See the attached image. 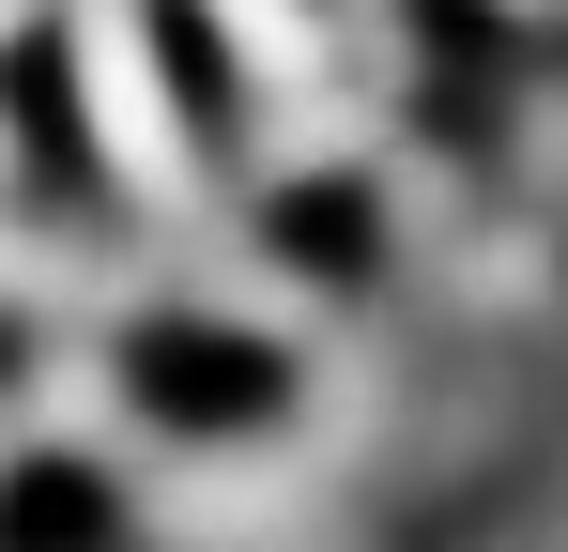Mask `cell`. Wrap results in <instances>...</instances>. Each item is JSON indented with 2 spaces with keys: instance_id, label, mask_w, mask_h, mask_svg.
<instances>
[{
  "instance_id": "cell-1",
  "label": "cell",
  "mask_w": 568,
  "mask_h": 552,
  "mask_svg": "<svg viewBox=\"0 0 568 552\" xmlns=\"http://www.w3.org/2000/svg\"><path fill=\"white\" fill-rule=\"evenodd\" d=\"M108 399L154 430V446H277L307 415V354L246 307H139L108 338Z\"/></svg>"
},
{
  "instance_id": "cell-2",
  "label": "cell",
  "mask_w": 568,
  "mask_h": 552,
  "mask_svg": "<svg viewBox=\"0 0 568 552\" xmlns=\"http://www.w3.org/2000/svg\"><path fill=\"white\" fill-rule=\"evenodd\" d=\"M0 184L47 231L123 246V170H108V123H93V78H78V31L62 16H16L0 31Z\"/></svg>"
},
{
  "instance_id": "cell-3",
  "label": "cell",
  "mask_w": 568,
  "mask_h": 552,
  "mask_svg": "<svg viewBox=\"0 0 568 552\" xmlns=\"http://www.w3.org/2000/svg\"><path fill=\"white\" fill-rule=\"evenodd\" d=\"M246 246H262V276L323 292V307H354V292L399 276V200H384V170L323 154V170H277L262 200H246Z\"/></svg>"
},
{
  "instance_id": "cell-4",
  "label": "cell",
  "mask_w": 568,
  "mask_h": 552,
  "mask_svg": "<svg viewBox=\"0 0 568 552\" xmlns=\"http://www.w3.org/2000/svg\"><path fill=\"white\" fill-rule=\"evenodd\" d=\"M139 62H154V108L200 170H246L262 154V62L231 31V0H139Z\"/></svg>"
},
{
  "instance_id": "cell-5",
  "label": "cell",
  "mask_w": 568,
  "mask_h": 552,
  "mask_svg": "<svg viewBox=\"0 0 568 552\" xmlns=\"http://www.w3.org/2000/svg\"><path fill=\"white\" fill-rule=\"evenodd\" d=\"M0 552H154L139 476L93 446H16L0 460Z\"/></svg>"
}]
</instances>
